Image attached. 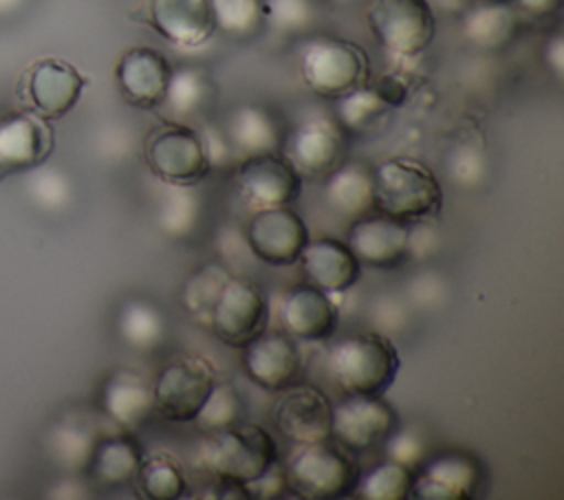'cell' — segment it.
<instances>
[{"label":"cell","instance_id":"cell-21","mask_svg":"<svg viewBox=\"0 0 564 500\" xmlns=\"http://www.w3.org/2000/svg\"><path fill=\"white\" fill-rule=\"evenodd\" d=\"M282 330L295 339L322 341L335 335L339 324V311L330 293L315 284H297L289 289L280 304Z\"/></svg>","mask_w":564,"mask_h":500},{"label":"cell","instance_id":"cell-50","mask_svg":"<svg viewBox=\"0 0 564 500\" xmlns=\"http://www.w3.org/2000/svg\"><path fill=\"white\" fill-rule=\"evenodd\" d=\"M485 2H511V0H485Z\"/></svg>","mask_w":564,"mask_h":500},{"label":"cell","instance_id":"cell-25","mask_svg":"<svg viewBox=\"0 0 564 500\" xmlns=\"http://www.w3.org/2000/svg\"><path fill=\"white\" fill-rule=\"evenodd\" d=\"M518 15L511 2L476 0L460 13V31L480 51H502L518 33Z\"/></svg>","mask_w":564,"mask_h":500},{"label":"cell","instance_id":"cell-20","mask_svg":"<svg viewBox=\"0 0 564 500\" xmlns=\"http://www.w3.org/2000/svg\"><path fill=\"white\" fill-rule=\"evenodd\" d=\"M480 465L463 452H447L423 460L414 474L412 496L419 500H467L480 487Z\"/></svg>","mask_w":564,"mask_h":500},{"label":"cell","instance_id":"cell-41","mask_svg":"<svg viewBox=\"0 0 564 500\" xmlns=\"http://www.w3.org/2000/svg\"><path fill=\"white\" fill-rule=\"evenodd\" d=\"M449 174H452V181L463 185V187L478 185L480 178L485 176V156H482V152L476 150L474 145L458 148L449 159Z\"/></svg>","mask_w":564,"mask_h":500},{"label":"cell","instance_id":"cell-33","mask_svg":"<svg viewBox=\"0 0 564 500\" xmlns=\"http://www.w3.org/2000/svg\"><path fill=\"white\" fill-rule=\"evenodd\" d=\"M134 485L150 500H176L187 491L183 467L167 452H154L141 458Z\"/></svg>","mask_w":564,"mask_h":500},{"label":"cell","instance_id":"cell-47","mask_svg":"<svg viewBox=\"0 0 564 500\" xmlns=\"http://www.w3.org/2000/svg\"><path fill=\"white\" fill-rule=\"evenodd\" d=\"M544 62L557 79L564 75V40L562 33H553L544 44Z\"/></svg>","mask_w":564,"mask_h":500},{"label":"cell","instance_id":"cell-6","mask_svg":"<svg viewBox=\"0 0 564 500\" xmlns=\"http://www.w3.org/2000/svg\"><path fill=\"white\" fill-rule=\"evenodd\" d=\"M366 20L381 48L399 59L421 55L436 33L430 0H368Z\"/></svg>","mask_w":564,"mask_h":500},{"label":"cell","instance_id":"cell-11","mask_svg":"<svg viewBox=\"0 0 564 500\" xmlns=\"http://www.w3.org/2000/svg\"><path fill=\"white\" fill-rule=\"evenodd\" d=\"M399 427L394 407L381 394H346L333 405L330 438L350 454L370 452Z\"/></svg>","mask_w":564,"mask_h":500},{"label":"cell","instance_id":"cell-35","mask_svg":"<svg viewBox=\"0 0 564 500\" xmlns=\"http://www.w3.org/2000/svg\"><path fill=\"white\" fill-rule=\"evenodd\" d=\"M216 31L231 37H253L267 26L264 0H209Z\"/></svg>","mask_w":564,"mask_h":500},{"label":"cell","instance_id":"cell-26","mask_svg":"<svg viewBox=\"0 0 564 500\" xmlns=\"http://www.w3.org/2000/svg\"><path fill=\"white\" fill-rule=\"evenodd\" d=\"M375 172L366 163H339L324 178V200L341 218H361L372 209Z\"/></svg>","mask_w":564,"mask_h":500},{"label":"cell","instance_id":"cell-13","mask_svg":"<svg viewBox=\"0 0 564 500\" xmlns=\"http://www.w3.org/2000/svg\"><path fill=\"white\" fill-rule=\"evenodd\" d=\"M282 154L302 178H326L344 159V130L328 115L304 117L284 134Z\"/></svg>","mask_w":564,"mask_h":500},{"label":"cell","instance_id":"cell-40","mask_svg":"<svg viewBox=\"0 0 564 500\" xmlns=\"http://www.w3.org/2000/svg\"><path fill=\"white\" fill-rule=\"evenodd\" d=\"M405 319H408L405 302L394 293H379L368 304V322L379 333L388 335L392 330H399L405 324Z\"/></svg>","mask_w":564,"mask_h":500},{"label":"cell","instance_id":"cell-9","mask_svg":"<svg viewBox=\"0 0 564 500\" xmlns=\"http://www.w3.org/2000/svg\"><path fill=\"white\" fill-rule=\"evenodd\" d=\"M145 163L167 185H196L209 174L198 130L172 119L148 134Z\"/></svg>","mask_w":564,"mask_h":500},{"label":"cell","instance_id":"cell-16","mask_svg":"<svg viewBox=\"0 0 564 500\" xmlns=\"http://www.w3.org/2000/svg\"><path fill=\"white\" fill-rule=\"evenodd\" d=\"M330 399L311 383H293L284 388L273 407L275 427L295 445L330 438Z\"/></svg>","mask_w":564,"mask_h":500},{"label":"cell","instance_id":"cell-46","mask_svg":"<svg viewBox=\"0 0 564 500\" xmlns=\"http://www.w3.org/2000/svg\"><path fill=\"white\" fill-rule=\"evenodd\" d=\"M390 106H399L408 97V86L394 77V75H383L375 86H372Z\"/></svg>","mask_w":564,"mask_h":500},{"label":"cell","instance_id":"cell-12","mask_svg":"<svg viewBox=\"0 0 564 500\" xmlns=\"http://www.w3.org/2000/svg\"><path fill=\"white\" fill-rule=\"evenodd\" d=\"M308 240L304 218L289 205L256 209L245 229L251 256L271 267L295 264Z\"/></svg>","mask_w":564,"mask_h":500},{"label":"cell","instance_id":"cell-28","mask_svg":"<svg viewBox=\"0 0 564 500\" xmlns=\"http://www.w3.org/2000/svg\"><path fill=\"white\" fill-rule=\"evenodd\" d=\"M143 452L128 434H112L101 438L90 454V471L104 487L119 489L132 485L141 465Z\"/></svg>","mask_w":564,"mask_h":500},{"label":"cell","instance_id":"cell-24","mask_svg":"<svg viewBox=\"0 0 564 500\" xmlns=\"http://www.w3.org/2000/svg\"><path fill=\"white\" fill-rule=\"evenodd\" d=\"M236 154H264L282 152L284 128L282 121L262 104H240L236 106L223 126Z\"/></svg>","mask_w":564,"mask_h":500},{"label":"cell","instance_id":"cell-43","mask_svg":"<svg viewBox=\"0 0 564 500\" xmlns=\"http://www.w3.org/2000/svg\"><path fill=\"white\" fill-rule=\"evenodd\" d=\"M286 476H284V465H280V460H275L264 474H260L258 478L249 480L242 485L245 496L249 498H282L286 491Z\"/></svg>","mask_w":564,"mask_h":500},{"label":"cell","instance_id":"cell-27","mask_svg":"<svg viewBox=\"0 0 564 500\" xmlns=\"http://www.w3.org/2000/svg\"><path fill=\"white\" fill-rule=\"evenodd\" d=\"M101 405L104 412L121 427H137L154 410L152 383L134 370H117L104 383Z\"/></svg>","mask_w":564,"mask_h":500},{"label":"cell","instance_id":"cell-45","mask_svg":"<svg viewBox=\"0 0 564 500\" xmlns=\"http://www.w3.org/2000/svg\"><path fill=\"white\" fill-rule=\"evenodd\" d=\"M410 293H412V297H414L419 304L427 306V304L441 300V295H443V280H441V275H432V273H425V275H423V273H421V275H416V280L412 282Z\"/></svg>","mask_w":564,"mask_h":500},{"label":"cell","instance_id":"cell-15","mask_svg":"<svg viewBox=\"0 0 564 500\" xmlns=\"http://www.w3.org/2000/svg\"><path fill=\"white\" fill-rule=\"evenodd\" d=\"M304 368L297 339L286 330H262L242 346L245 374L269 392H282L297 383Z\"/></svg>","mask_w":564,"mask_h":500},{"label":"cell","instance_id":"cell-19","mask_svg":"<svg viewBox=\"0 0 564 500\" xmlns=\"http://www.w3.org/2000/svg\"><path fill=\"white\" fill-rule=\"evenodd\" d=\"M172 66L163 53L152 46H132L123 51L115 66V79L121 97L137 108H156L163 104Z\"/></svg>","mask_w":564,"mask_h":500},{"label":"cell","instance_id":"cell-38","mask_svg":"<svg viewBox=\"0 0 564 500\" xmlns=\"http://www.w3.org/2000/svg\"><path fill=\"white\" fill-rule=\"evenodd\" d=\"M267 24L282 33L308 31L317 18L315 0H264Z\"/></svg>","mask_w":564,"mask_h":500},{"label":"cell","instance_id":"cell-4","mask_svg":"<svg viewBox=\"0 0 564 500\" xmlns=\"http://www.w3.org/2000/svg\"><path fill=\"white\" fill-rule=\"evenodd\" d=\"M297 66L304 84L324 99H337L370 77L368 53L352 40L313 35L300 44Z\"/></svg>","mask_w":564,"mask_h":500},{"label":"cell","instance_id":"cell-18","mask_svg":"<svg viewBox=\"0 0 564 500\" xmlns=\"http://www.w3.org/2000/svg\"><path fill=\"white\" fill-rule=\"evenodd\" d=\"M408 236L410 225L386 214L355 218L346 244L359 260L375 269H392L408 260Z\"/></svg>","mask_w":564,"mask_h":500},{"label":"cell","instance_id":"cell-30","mask_svg":"<svg viewBox=\"0 0 564 500\" xmlns=\"http://www.w3.org/2000/svg\"><path fill=\"white\" fill-rule=\"evenodd\" d=\"M333 119L344 132L370 134L390 117V104L368 84L333 99Z\"/></svg>","mask_w":564,"mask_h":500},{"label":"cell","instance_id":"cell-32","mask_svg":"<svg viewBox=\"0 0 564 500\" xmlns=\"http://www.w3.org/2000/svg\"><path fill=\"white\" fill-rule=\"evenodd\" d=\"M119 335L130 348L152 352L165 339L163 311L143 297L128 300L119 311Z\"/></svg>","mask_w":564,"mask_h":500},{"label":"cell","instance_id":"cell-14","mask_svg":"<svg viewBox=\"0 0 564 500\" xmlns=\"http://www.w3.org/2000/svg\"><path fill=\"white\" fill-rule=\"evenodd\" d=\"M236 185L245 200L260 207L291 205L302 194V174L282 152L249 154L236 165Z\"/></svg>","mask_w":564,"mask_h":500},{"label":"cell","instance_id":"cell-34","mask_svg":"<svg viewBox=\"0 0 564 500\" xmlns=\"http://www.w3.org/2000/svg\"><path fill=\"white\" fill-rule=\"evenodd\" d=\"M414 471L386 458L359 474L352 496L361 500H405L412 496Z\"/></svg>","mask_w":564,"mask_h":500},{"label":"cell","instance_id":"cell-44","mask_svg":"<svg viewBox=\"0 0 564 500\" xmlns=\"http://www.w3.org/2000/svg\"><path fill=\"white\" fill-rule=\"evenodd\" d=\"M438 247V236L436 229L427 220H416L410 222V236H408V260H421L434 253Z\"/></svg>","mask_w":564,"mask_h":500},{"label":"cell","instance_id":"cell-22","mask_svg":"<svg viewBox=\"0 0 564 500\" xmlns=\"http://www.w3.org/2000/svg\"><path fill=\"white\" fill-rule=\"evenodd\" d=\"M148 20L163 40L178 48H198L216 33L209 0H150Z\"/></svg>","mask_w":564,"mask_h":500},{"label":"cell","instance_id":"cell-5","mask_svg":"<svg viewBox=\"0 0 564 500\" xmlns=\"http://www.w3.org/2000/svg\"><path fill=\"white\" fill-rule=\"evenodd\" d=\"M359 465L337 443H300L284 465L286 487L306 500H341L352 496Z\"/></svg>","mask_w":564,"mask_h":500},{"label":"cell","instance_id":"cell-10","mask_svg":"<svg viewBox=\"0 0 564 500\" xmlns=\"http://www.w3.org/2000/svg\"><path fill=\"white\" fill-rule=\"evenodd\" d=\"M267 322L269 302L264 291L247 278L229 275L212 306L207 326L223 344L242 348L267 328Z\"/></svg>","mask_w":564,"mask_h":500},{"label":"cell","instance_id":"cell-37","mask_svg":"<svg viewBox=\"0 0 564 500\" xmlns=\"http://www.w3.org/2000/svg\"><path fill=\"white\" fill-rule=\"evenodd\" d=\"M247 407L242 403V396L231 383H218L212 388L209 396L205 399L203 407L198 410L194 423L203 434L236 425L245 421Z\"/></svg>","mask_w":564,"mask_h":500},{"label":"cell","instance_id":"cell-29","mask_svg":"<svg viewBox=\"0 0 564 500\" xmlns=\"http://www.w3.org/2000/svg\"><path fill=\"white\" fill-rule=\"evenodd\" d=\"M216 86L212 75L200 66L172 68L170 84L163 104L172 121H183L198 117L214 101Z\"/></svg>","mask_w":564,"mask_h":500},{"label":"cell","instance_id":"cell-1","mask_svg":"<svg viewBox=\"0 0 564 500\" xmlns=\"http://www.w3.org/2000/svg\"><path fill=\"white\" fill-rule=\"evenodd\" d=\"M399 368L394 341L375 328L346 335L328 350V370L344 394H383Z\"/></svg>","mask_w":564,"mask_h":500},{"label":"cell","instance_id":"cell-2","mask_svg":"<svg viewBox=\"0 0 564 500\" xmlns=\"http://www.w3.org/2000/svg\"><path fill=\"white\" fill-rule=\"evenodd\" d=\"M372 209L403 222L432 220L443 209V187L436 174L421 161L394 156L375 170Z\"/></svg>","mask_w":564,"mask_h":500},{"label":"cell","instance_id":"cell-31","mask_svg":"<svg viewBox=\"0 0 564 500\" xmlns=\"http://www.w3.org/2000/svg\"><path fill=\"white\" fill-rule=\"evenodd\" d=\"M203 200L194 185H167L159 196L154 220L156 227L174 240L189 238L200 222Z\"/></svg>","mask_w":564,"mask_h":500},{"label":"cell","instance_id":"cell-49","mask_svg":"<svg viewBox=\"0 0 564 500\" xmlns=\"http://www.w3.org/2000/svg\"><path fill=\"white\" fill-rule=\"evenodd\" d=\"M337 4H355V2H364V0H333Z\"/></svg>","mask_w":564,"mask_h":500},{"label":"cell","instance_id":"cell-7","mask_svg":"<svg viewBox=\"0 0 564 500\" xmlns=\"http://www.w3.org/2000/svg\"><path fill=\"white\" fill-rule=\"evenodd\" d=\"M84 88L86 77L70 62L59 57H40L33 59L18 77L15 99L22 110L53 121L75 108Z\"/></svg>","mask_w":564,"mask_h":500},{"label":"cell","instance_id":"cell-17","mask_svg":"<svg viewBox=\"0 0 564 500\" xmlns=\"http://www.w3.org/2000/svg\"><path fill=\"white\" fill-rule=\"evenodd\" d=\"M55 137L46 119L20 110L0 119V176L31 170L48 159Z\"/></svg>","mask_w":564,"mask_h":500},{"label":"cell","instance_id":"cell-36","mask_svg":"<svg viewBox=\"0 0 564 500\" xmlns=\"http://www.w3.org/2000/svg\"><path fill=\"white\" fill-rule=\"evenodd\" d=\"M229 273L225 267L216 264V262H209V264H203L198 267L185 282L183 286V306L185 311L198 319V322H209V313H212V306L223 289V284L227 282Z\"/></svg>","mask_w":564,"mask_h":500},{"label":"cell","instance_id":"cell-42","mask_svg":"<svg viewBox=\"0 0 564 500\" xmlns=\"http://www.w3.org/2000/svg\"><path fill=\"white\" fill-rule=\"evenodd\" d=\"M198 134H200V141H203V148H205V154H207V161H209V170L227 167L236 152H234L225 130L218 128V126L207 123L198 130Z\"/></svg>","mask_w":564,"mask_h":500},{"label":"cell","instance_id":"cell-39","mask_svg":"<svg viewBox=\"0 0 564 500\" xmlns=\"http://www.w3.org/2000/svg\"><path fill=\"white\" fill-rule=\"evenodd\" d=\"M383 449L390 460H394L412 471L421 467V463L425 460V452H427L421 432H416L412 427H397L383 441Z\"/></svg>","mask_w":564,"mask_h":500},{"label":"cell","instance_id":"cell-3","mask_svg":"<svg viewBox=\"0 0 564 500\" xmlns=\"http://www.w3.org/2000/svg\"><path fill=\"white\" fill-rule=\"evenodd\" d=\"M278 460L273 436L258 423L240 421L236 425L209 432L196 447V463L223 482L245 485L264 474Z\"/></svg>","mask_w":564,"mask_h":500},{"label":"cell","instance_id":"cell-23","mask_svg":"<svg viewBox=\"0 0 564 500\" xmlns=\"http://www.w3.org/2000/svg\"><path fill=\"white\" fill-rule=\"evenodd\" d=\"M297 262L308 282L326 293L352 289L361 273V264L350 247L337 238L308 240Z\"/></svg>","mask_w":564,"mask_h":500},{"label":"cell","instance_id":"cell-48","mask_svg":"<svg viewBox=\"0 0 564 500\" xmlns=\"http://www.w3.org/2000/svg\"><path fill=\"white\" fill-rule=\"evenodd\" d=\"M511 4L518 13H524L531 18H546L560 9L562 0H511Z\"/></svg>","mask_w":564,"mask_h":500},{"label":"cell","instance_id":"cell-8","mask_svg":"<svg viewBox=\"0 0 564 500\" xmlns=\"http://www.w3.org/2000/svg\"><path fill=\"white\" fill-rule=\"evenodd\" d=\"M216 385L212 363L200 355H176L152 381L154 410L174 423H192Z\"/></svg>","mask_w":564,"mask_h":500}]
</instances>
